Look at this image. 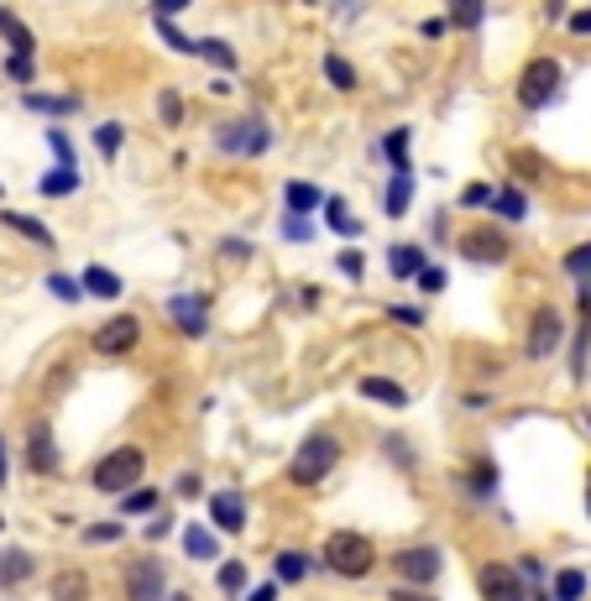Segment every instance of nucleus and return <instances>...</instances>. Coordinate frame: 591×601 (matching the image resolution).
<instances>
[{
	"label": "nucleus",
	"mask_w": 591,
	"mask_h": 601,
	"mask_svg": "<svg viewBox=\"0 0 591 601\" xmlns=\"http://www.w3.org/2000/svg\"><path fill=\"white\" fill-rule=\"evenodd\" d=\"M340 466V439L330 434V429H314L299 450H293V460H288V481L293 487H320V481L330 476Z\"/></svg>",
	"instance_id": "f257e3e1"
},
{
	"label": "nucleus",
	"mask_w": 591,
	"mask_h": 601,
	"mask_svg": "<svg viewBox=\"0 0 591 601\" xmlns=\"http://www.w3.org/2000/svg\"><path fill=\"white\" fill-rule=\"evenodd\" d=\"M142 471H147V455L136 450V445H121V450H110L100 466H95V492H110V497H126V492H136V481H142Z\"/></svg>",
	"instance_id": "f03ea898"
},
{
	"label": "nucleus",
	"mask_w": 591,
	"mask_h": 601,
	"mask_svg": "<svg viewBox=\"0 0 591 601\" xmlns=\"http://www.w3.org/2000/svg\"><path fill=\"white\" fill-rule=\"evenodd\" d=\"M325 565H330L335 575H346V581H361V575H372L377 549L361 539V534H351V528H335V534L325 539Z\"/></svg>",
	"instance_id": "7ed1b4c3"
},
{
	"label": "nucleus",
	"mask_w": 591,
	"mask_h": 601,
	"mask_svg": "<svg viewBox=\"0 0 591 601\" xmlns=\"http://www.w3.org/2000/svg\"><path fill=\"white\" fill-rule=\"evenodd\" d=\"M267 142H272V131L262 115H236V121H220V131H215V147L231 157H257V152H267Z\"/></svg>",
	"instance_id": "20e7f679"
},
{
	"label": "nucleus",
	"mask_w": 591,
	"mask_h": 601,
	"mask_svg": "<svg viewBox=\"0 0 591 601\" xmlns=\"http://www.w3.org/2000/svg\"><path fill=\"white\" fill-rule=\"evenodd\" d=\"M121 586H126L131 601H163L168 596V565L157 560V554H136L121 570Z\"/></svg>",
	"instance_id": "39448f33"
},
{
	"label": "nucleus",
	"mask_w": 591,
	"mask_h": 601,
	"mask_svg": "<svg viewBox=\"0 0 591 601\" xmlns=\"http://www.w3.org/2000/svg\"><path fill=\"white\" fill-rule=\"evenodd\" d=\"M560 95V63L555 58H534L524 74H518V105L524 110H544Z\"/></svg>",
	"instance_id": "423d86ee"
},
{
	"label": "nucleus",
	"mask_w": 591,
	"mask_h": 601,
	"mask_svg": "<svg viewBox=\"0 0 591 601\" xmlns=\"http://www.w3.org/2000/svg\"><path fill=\"white\" fill-rule=\"evenodd\" d=\"M456 251L466 262H487V267H497V262H508V236H503V225H471V230H461V241H456Z\"/></svg>",
	"instance_id": "0eeeda50"
},
{
	"label": "nucleus",
	"mask_w": 591,
	"mask_h": 601,
	"mask_svg": "<svg viewBox=\"0 0 591 601\" xmlns=\"http://www.w3.org/2000/svg\"><path fill=\"white\" fill-rule=\"evenodd\" d=\"M476 591H482V601H529V586L518 575V565H503V560L476 570Z\"/></svg>",
	"instance_id": "6e6552de"
},
{
	"label": "nucleus",
	"mask_w": 591,
	"mask_h": 601,
	"mask_svg": "<svg viewBox=\"0 0 591 601\" xmlns=\"http://www.w3.org/2000/svg\"><path fill=\"white\" fill-rule=\"evenodd\" d=\"M163 314H168L184 335L199 340L204 330H210V293H173L168 304H163Z\"/></svg>",
	"instance_id": "1a4fd4ad"
},
{
	"label": "nucleus",
	"mask_w": 591,
	"mask_h": 601,
	"mask_svg": "<svg viewBox=\"0 0 591 601\" xmlns=\"http://www.w3.org/2000/svg\"><path fill=\"white\" fill-rule=\"evenodd\" d=\"M142 345V319L136 314H116V319H105V325L95 330V351L100 356H126Z\"/></svg>",
	"instance_id": "9d476101"
},
{
	"label": "nucleus",
	"mask_w": 591,
	"mask_h": 601,
	"mask_svg": "<svg viewBox=\"0 0 591 601\" xmlns=\"http://www.w3.org/2000/svg\"><path fill=\"white\" fill-rule=\"evenodd\" d=\"M565 345V325H560V309H534V319H529V356L534 361H550L555 351Z\"/></svg>",
	"instance_id": "9b49d317"
},
{
	"label": "nucleus",
	"mask_w": 591,
	"mask_h": 601,
	"mask_svg": "<svg viewBox=\"0 0 591 601\" xmlns=\"http://www.w3.org/2000/svg\"><path fill=\"white\" fill-rule=\"evenodd\" d=\"M393 570L403 575L408 586H429L440 575V549L435 544H414V549H398L393 554Z\"/></svg>",
	"instance_id": "f8f14e48"
},
{
	"label": "nucleus",
	"mask_w": 591,
	"mask_h": 601,
	"mask_svg": "<svg viewBox=\"0 0 591 601\" xmlns=\"http://www.w3.org/2000/svg\"><path fill=\"white\" fill-rule=\"evenodd\" d=\"M27 466L37 476H53L58 471V445H53V429L48 424H32V434H27Z\"/></svg>",
	"instance_id": "ddd939ff"
},
{
	"label": "nucleus",
	"mask_w": 591,
	"mask_h": 601,
	"mask_svg": "<svg viewBox=\"0 0 591 601\" xmlns=\"http://www.w3.org/2000/svg\"><path fill=\"white\" fill-rule=\"evenodd\" d=\"M210 518H215V528H225V534H241V528H246V507H241L236 492H215L210 497Z\"/></svg>",
	"instance_id": "4468645a"
},
{
	"label": "nucleus",
	"mask_w": 591,
	"mask_h": 601,
	"mask_svg": "<svg viewBox=\"0 0 591 601\" xmlns=\"http://www.w3.org/2000/svg\"><path fill=\"white\" fill-rule=\"evenodd\" d=\"M388 267H393V277H419V272H424V251H419L414 241H398V246L388 251Z\"/></svg>",
	"instance_id": "2eb2a0df"
},
{
	"label": "nucleus",
	"mask_w": 591,
	"mask_h": 601,
	"mask_svg": "<svg viewBox=\"0 0 591 601\" xmlns=\"http://www.w3.org/2000/svg\"><path fill=\"white\" fill-rule=\"evenodd\" d=\"M79 288H84V293H95V298H116V293H121V277L110 272V267H84Z\"/></svg>",
	"instance_id": "dca6fc26"
},
{
	"label": "nucleus",
	"mask_w": 591,
	"mask_h": 601,
	"mask_svg": "<svg viewBox=\"0 0 591 601\" xmlns=\"http://www.w3.org/2000/svg\"><path fill=\"white\" fill-rule=\"evenodd\" d=\"M361 398H377V403H388V408H403L408 403V392L388 377H361Z\"/></svg>",
	"instance_id": "f3484780"
},
{
	"label": "nucleus",
	"mask_w": 591,
	"mask_h": 601,
	"mask_svg": "<svg viewBox=\"0 0 591 601\" xmlns=\"http://www.w3.org/2000/svg\"><path fill=\"white\" fill-rule=\"evenodd\" d=\"M53 601H89V575L84 570H58Z\"/></svg>",
	"instance_id": "a211bd4d"
},
{
	"label": "nucleus",
	"mask_w": 591,
	"mask_h": 601,
	"mask_svg": "<svg viewBox=\"0 0 591 601\" xmlns=\"http://www.w3.org/2000/svg\"><path fill=\"white\" fill-rule=\"evenodd\" d=\"M0 32H6V42H11V58H32L37 42H32V32L21 27V21H16L11 11H0Z\"/></svg>",
	"instance_id": "6ab92c4d"
},
{
	"label": "nucleus",
	"mask_w": 591,
	"mask_h": 601,
	"mask_svg": "<svg viewBox=\"0 0 591 601\" xmlns=\"http://www.w3.org/2000/svg\"><path fill=\"white\" fill-rule=\"evenodd\" d=\"M27 575H32V554H21V549L0 554V586H21Z\"/></svg>",
	"instance_id": "aec40b11"
},
{
	"label": "nucleus",
	"mask_w": 591,
	"mask_h": 601,
	"mask_svg": "<svg viewBox=\"0 0 591 601\" xmlns=\"http://www.w3.org/2000/svg\"><path fill=\"white\" fill-rule=\"evenodd\" d=\"M184 549H189V560H215V534H210V528H204V523H189L184 528Z\"/></svg>",
	"instance_id": "412c9836"
},
{
	"label": "nucleus",
	"mask_w": 591,
	"mask_h": 601,
	"mask_svg": "<svg viewBox=\"0 0 591 601\" xmlns=\"http://www.w3.org/2000/svg\"><path fill=\"white\" fill-rule=\"evenodd\" d=\"M492 210H497V220H524L529 215V199L518 194V189H497L492 194Z\"/></svg>",
	"instance_id": "4be33fe9"
},
{
	"label": "nucleus",
	"mask_w": 591,
	"mask_h": 601,
	"mask_svg": "<svg viewBox=\"0 0 591 601\" xmlns=\"http://www.w3.org/2000/svg\"><path fill=\"white\" fill-rule=\"evenodd\" d=\"M581 596H586V570H560L550 601H581Z\"/></svg>",
	"instance_id": "5701e85b"
},
{
	"label": "nucleus",
	"mask_w": 591,
	"mask_h": 601,
	"mask_svg": "<svg viewBox=\"0 0 591 601\" xmlns=\"http://www.w3.org/2000/svg\"><path fill=\"white\" fill-rule=\"evenodd\" d=\"M325 225L335 230V236H346V241H351V236H361V220H356V215H346V204H340V199H330V204H325Z\"/></svg>",
	"instance_id": "b1692460"
},
{
	"label": "nucleus",
	"mask_w": 591,
	"mask_h": 601,
	"mask_svg": "<svg viewBox=\"0 0 591 601\" xmlns=\"http://www.w3.org/2000/svg\"><path fill=\"white\" fill-rule=\"evenodd\" d=\"M0 220H6L11 230H21V236H27V241H37V246H53V230L42 225V220H27V215H16V210H6Z\"/></svg>",
	"instance_id": "393cba45"
},
{
	"label": "nucleus",
	"mask_w": 591,
	"mask_h": 601,
	"mask_svg": "<svg viewBox=\"0 0 591 601\" xmlns=\"http://www.w3.org/2000/svg\"><path fill=\"white\" fill-rule=\"evenodd\" d=\"M283 199H288V215L304 220V210H314V204H320V189H314V183H288Z\"/></svg>",
	"instance_id": "a878e982"
},
{
	"label": "nucleus",
	"mask_w": 591,
	"mask_h": 601,
	"mask_svg": "<svg viewBox=\"0 0 591 601\" xmlns=\"http://www.w3.org/2000/svg\"><path fill=\"white\" fill-rule=\"evenodd\" d=\"M27 110H42V115H68V110H79V95H27Z\"/></svg>",
	"instance_id": "bb28decb"
},
{
	"label": "nucleus",
	"mask_w": 591,
	"mask_h": 601,
	"mask_svg": "<svg viewBox=\"0 0 591 601\" xmlns=\"http://www.w3.org/2000/svg\"><path fill=\"white\" fill-rule=\"evenodd\" d=\"M492 487H497L492 460H487V455H476V466H471V476H466V492H476V497H492Z\"/></svg>",
	"instance_id": "cd10ccee"
},
{
	"label": "nucleus",
	"mask_w": 591,
	"mask_h": 601,
	"mask_svg": "<svg viewBox=\"0 0 591 601\" xmlns=\"http://www.w3.org/2000/svg\"><path fill=\"white\" fill-rule=\"evenodd\" d=\"M37 189L48 194V199H58V194H74V189H79V168H58V173H48V178H42Z\"/></svg>",
	"instance_id": "c85d7f7f"
},
{
	"label": "nucleus",
	"mask_w": 591,
	"mask_h": 601,
	"mask_svg": "<svg viewBox=\"0 0 591 601\" xmlns=\"http://www.w3.org/2000/svg\"><path fill=\"white\" fill-rule=\"evenodd\" d=\"M408 194H414V178L393 173V183H388V215H408Z\"/></svg>",
	"instance_id": "c756f323"
},
{
	"label": "nucleus",
	"mask_w": 591,
	"mask_h": 601,
	"mask_svg": "<svg viewBox=\"0 0 591 601\" xmlns=\"http://www.w3.org/2000/svg\"><path fill=\"white\" fill-rule=\"evenodd\" d=\"M565 272H571L581 288H591V241L576 246V251H565Z\"/></svg>",
	"instance_id": "7c9ffc66"
},
{
	"label": "nucleus",
	"mask_w": 591,
	"mask_h": 601,
	"mask_svg": "<svg viewBox=\"0 0 591 601\" xmlns=\"http://www.w3.org/2000/svg\"><path fill=\"white\" fill-rule=\"evenodd\" d=\"M325 79H330L335 89H356V68H351L346 58H335V53H330V58H325Z\"/></svg>",
	"instance_id": "2f4dec72"
},
{
	"label": "nucleus",
	"mask_w": 591,
	"mask_h": 601,
	"mask_svg": "<svg viewBox=\"0 0 591 601\" xmlns=\"http://www.w3.org/2000/svg\"><path fill=\"white\" fill-rule=\"evenodd\" d=\"M121 136H126V126H121V121H105V126L95 131V147H100V157H116V152H121Z\"/></svg>",
	"instance_id": "473e14b6"
},
{
	"label": "nucleus",
	"mask_w": 591,
	"mask_h": 601,
	"mask_svg": "<svg viewBox=\"0 0 591 601\" xmlns=\"http://www.w3.org/2000/svg\"><path fill=\"white\" fill-rule=\"evenodd\" d=\"M220 591H225V596H241V591H246V565H241V560H225V565H220Z\"/></svg>",
	"instance_id": "72a5a7b5"
},
{
	"label": "nucleus",
	"mask_w": 591,
	"mask_h": 601,
	"mask_svg": "<svg viewBox=\"0 0 591 601\" xmlns=\"http://www.w3.org/2000/svg\"><path fill=\"white\" fill-rule=\"evenodd\" d=\"M199 53H204V58H210L215 68H225V74H231V68H236V53H231V48H225V42H220V37H204V42H199Z\"/></svg>",
	"instance_id": "f704fd0d"
},
{
	"label": "nucleus",
	"mask_w": 591,
	"mask_h": 601,
	"mask_svg": "<svg viewBox=\"0 0 591 601\" xmlns=\"http://www.w3.org/2000/svg\"><path fill=\"white\" fill-rule=\"evenodd\" d=\"M304 554H278V586H288V581H304Z\"/></svg>",
	"instance_id": "c9c22d12"
},
{
	"label": "nucleus",
	"mask_w": 591,
	"mask_h": 601,
	"mask_svg": "<svg viewBox=\"0 0 591 601\" xmlns=\"http://www.w3.org/2000/svg\"><path fill=\"white\" fill-rule=\"evenodd\" d=\"M403 147H408V131H403V126H398V131H388V142H382V152L393 157V168H398V173H408V157H403Z\"/></svg>",
	"instance_id": "e433bc0d"
},
{
	"label": "nucleus",
	"mask_w": 591,
	"mask_h": 601,
	"mask_svg": "<svg viewBox=\"0 0 591 601\" xmlns=\"http://www.w3.org/2000/svg\"><path fill=\"white\" fill-rule=\"evenodd\" d=\"M152 507H157V492H147V487H136V492L121 497V513H152Z\"/></svg>",
	"instance_id": "4c0bfd02"
},
{
	"label": "nucleus",
	"mask_w": 591,
	"mask_h": 601,
	"mask_svg": "<svg viewBox=\"0 0 591 601\" xmlns=\"http://www.w3.org/2000/svg\"><path fill=\"white\" fill-rule=\"evenodd\" d=\"M121 539V523H89L84 528V544H116Z\"/></svg>",
	"instance_id": "58836bf2"
},
{
	"label": "nucleus",
	"mask_w": 591,
	"mask_h": 601,
	"mask_svg": "<svg viewBox=\"0 0 591 601\" xmlns=\"http://www.w3.org/2000/svg\"><path fill=\"white\" fill-rule=\"evenodd\" d=\"M157 115H163V126H178V121H184V100H178L173 89H168V95L157 100Z\"/></svg>",
	"instance_id": "ea45409f"
},
{
	"label": "nucleus",
	"mask_w": 591,
	"mask_h": 601,
	"mask_svg": "<svg viewBox=\"0 0 591 601\" xmlns=\"http://www.w3.org/2000/svg\"><path fill=\"white\" fill-rule=\"evenodd\" d=\"M48 288L63 298V304H74V298H84V288L74 283V277H63V272H58V277H48Z\"/></svg>",
	"instance_id": "a19ab883"
},
{
	"label": "nucleus",
	"mask_w": 591,
	"mask_h": 601,
	"mask_svg": "<svg viewBox=\"0 0 591 601\" xmlns=\"http://www.w3.org/2000/svg\"><path fill=\"white\" fill-rule=\"evenodd\" d=\"M388 455H393V466H403V471L414 466V450H408V439H398V434L388 439Z\"/></svg>",
	"instance_id": "79ce46f5"
},
{
	"label": "nucleus",
	"mask_w": 591,
	"mask_h": 601,
	"mask_svg": "<svg viewBox=\"0 0 591 601\" xmlns=\"http://www.w3.org/2000/svg\"><path fill=\"white\" fill-rule=\"evenodd\" d=\"M419 288H424V293H440V288H445V272H440V267H424V272H419Z\"/></svg>",
	"instance_id": "37998d69"
},
{
	"label": "nucleus",
	"mask_w": 591,
	"mask_h": 601,
	"mask_svg": "<svg viewBox=\"0 0 591 601\" xmlns=\"http://www.w3.org/2000/svg\"><path fill=\"white\" fill-rule=\"evenodd\" d=\"M450 21H456V27H476V21H482V6H456Z\"/></svg>",
	"instance_id": "c03bdc74"
},
{
	"label": "nucleus",
	"mask_w": 591,
	"mask_h": 601,
	"mask_svg": "<svg viewBox=\"0 0 591 601\" xmlns=\"http://www.w3.org/2000/svg\"><path fill=\"white\" fill-rule=\"evenodd\" d=\"M6 74L27 84V79H32V58H11V63H6Z\"/></svg>",
	"instance_id": "a18cd8bd"
},
{
	"label": "nucleus",
	"mask_w": 591,
	"mask_h": 601,
	"mask_svg": "<svg viewBox=\"0 0 591 601\" xmlns=\"http://www.w3.org/2000/svg\"><path fill=\"white\" fill-rule=\"evenodd\" d=\"M283 236H293V241H304V236H309V225H304L299 215H288V220H283Z\"/></svg>",
	"instance_id": "49530a36"
},
{
	"label": "nucleus",
	"mask_w": 591,
	"mask_h": 601,
	"mask_svg": "<svg viewBox=\"0 0 591 601\" xmlns=\"http://www.w3.org/2000/svg\"><path fill=\"white\" fill-rule=\"evenodd\" d=\"M393 319H398V325H424V314H419V309H408V304H398Z\"/></svg>",
	"instance_id": "de8ad7c7"
},
{
	"label": "nucleus",
	"mask_w": 591,
	"mask_h": 601,
	"mask_svg": "<svg viewBox=\"0 0 591 601\" xmlns=\"http://www.w3.org/2000/svg\"><path fill=\"white\" fill-rule=\"evenodd\" d=\"M466 204H492V189H487V183H471V189H466Z\"/></svg>",
	"instance_id": "09e8293b"
},
{
	"label": "nucleus",
	"mask_w": 591,
	"mask_h": 601,
	"mask_svg": "<svg viewBox=\"0 0 591 601\" xmlns=\"http://www.w3.org/2000/svg\"><path fill=\"white\" fill-rule=\"evenodd\" d=\"M220 251H225V257H236V262H241V257H252V251H246V241H225Z\"/></svg>",
	"instance_id": "8fccbe9b"
},
{
	"label": "nucleus",
	"mask_w": 591,
	"mask_h": 601,
	"mask_svg": "<svg viewBox=\"0 0 591 601\" xmlns=\"http://www.w3.org/2000/svg\"><path fill=\"white\" fill-rule=\"evenodd\" d=\"M340 267H346V277H361V257H356V251H346V257H340Z\"/></svg>",
	"instance_id": "3c124183"
},
{
	"label": "nucleus",
	"mask_w": 591,
	"mask_h": 601,
	"mask_svg": "<svg viewBox=\"0 0 591 601\" xmlns=\"http://www.w3.org/2000/svg\"><path fill=\"white\" fill-rule=\"evenodd\" d=\"M571 32H581V37L591 32V11H576V16H571Z\"/></svg>",
	"instance_id": "603ef678"
},
{
	"label": "nucleus",
	"mask_w": 591,
	"mask_h": 601,
	"mask_svg": "<svg viewBox=\"0 0 591 601\" xmlns=\"http://www.w3.org/2000/svg\"><path fill=\"white\" fill-rule=\"evenodd\" d=\"M178 492L194 497V492H199V476H194V471H189V476H178Z\"/></svg>",
	"instance_id": "864d4df0"
},
{
	"label": "nucleus",
	"mask_w": 591,
	"mask_h": 601,
	"mask_svg": "<svg viewBox=\"0 0 591 601\" xmlns=\"http://www.w3.org/2000/svg\"><path fill=\"white\" fill-rule=\"evenodd\" d=\"M246 601H278V586H262V591H252Z\"/></svg>",
	"instance_id": "5fc2aeb1"
},
{
	"label": "nucleus",
	"mask_w": 591,
	"mask_h": 601,
	"mask_svg": "<svg viewBox=\"0 0 591 601\" xmlns=\"http://www.w3.org/2000/svg\"><path fill=\"white\" fill-rule=\"evenodd\" d=\"M6 471H11L6 466V439H0V487H6Z\"/></svg>",
	"instance_id": "6e6d98bb"
},
{
	"label": "nucleus",
	"mask_w": 591,
	"mask_h": 601,
	"mask_svg": "<svg viewBox=\"0 0 591 601\" xmlns=\"http://www.w3.org/2000/svg\"><path fill=\"white\" fill-rule=\"evenodd\" d=\"M393 601H429V596H414V591H393Z\"/></svg>",
	"instance_id": "4d7b16f0"
},
{
	"label": "nucleus",
	"mask_w": 591,
	"mask_h": 601,
	"mask_svg": "<svg viewBox=\"0 0 591 601\" xmlns=\"http://www.w3.org/2000/svg\"><path fill=\"white\" fill-rule=\"evenodd\" d=\"M173 601H189V596H184V591H173Z\"/></svg>",
	"instance_id": "13d9d810"
},
{
	"label": "nucleus",
	"mask_w": 591,
	"mask_h": 601,
	"mask_svg": "<svg viewBox=\"0 0 591 601\" xmlns=\"http://www.w3.org/2000/svg\"><path fill=\"white\" fill-rule=\"evenodd\" d=\"M586 513H591V492H586Z\"/></svg>",
	"instance_id": "bf43d9fd"
}]
</instances>
